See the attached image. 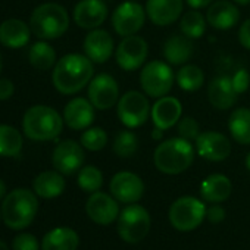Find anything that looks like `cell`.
I'll list each match as a JSON object with an SVG mask.
<instances>
[{"instance_id": "obj_38", "label": "cell", "mask_w": 250, "mask_h": 250, "mask_svg": "<svg viewBox=\"0 0 250 250\" xmlns=\"http://www.w3.org/2000/svg\"><path fill=\"white\" fill-rule=\"evenodd\" d=\"M12 247L14 250H40L39 240L28 232L18 234L12 241Z\"/></svg>"}, {"instance_id": "obj_34", "label": "cell", "mask_w": 250, "mask_h": 250, "mask_svg": "<svg viewBox=\"0 0 250 250\" xmlns=\"http://www.w3.org/2000/svg\"><path fill=\"white\" fill-rule=\"evenodd\" d=\"M139 150V139L133 131H121L113 140V152L119 158H131Z\"/></svg>"}, {"instance_id": "obj_21", "label": "cell", "mask_w": 250, "mask_h": 250, "mask_svg": "<svg viewBox=\"0 0 250 250\" xmlns=\"http://www.w3.org/2000/svg\"><path fill=\"white\" fill-rule=\"evenodd\" d=\"M84 53L94 63H104L113 53V39L104 30H93L84 40Z\"/></svg>"}, {"instance_id": "obj_47", "label": "cell", "mask_w": 250, "mask_h": 250, "mask_svg": "<svg viewBox=\"0 0 250 250\" xmlns=\"http://www.w3.org/2000/svg\"><path fill=\"white\" fill-rule=\"evenodd\" d=\"M0 250H9L8 244L5 241H2V240H0Z\"/></svg>"}, {"instance_id": "obj_4", "label": "cell", "mask_w": 250, "mask_h": 250, "mask_svg": "<svg viewBox=\"0 0 250 250\" xmlns=\"http://www.w3.org/2000/svg\"><path fill=\"white\" fill-rule=\"evenodd\" d=\"M24 133L36 142H47L56 139L63 128V119L50 106L37 104L30 107L24 115Z\"/></svg>"}, {"instance_id": "obj_49", "label": "cell", "mask_w": 250, "mask_h": 250, "mask_svg": "<svg viewBox=\"0 0 250 250\" xmlns=\"http://www.w3.org/2000/svg\"><path fill=\"white\" fill-rule=\"evenodd\" d=\"M2 68H3V58H2V53H0V72H2Z\"/></svg>"}, {"instance_id": "obj_39", "label": "cell", "mask_w": 250, "mask_h": 250, "mask_svg": "<svg viewBox=\"0 0 250 250\" xmlns=\"http://www.w3.org/2000/svg\"><path fill=\"white\" fill-rule=\"evenodd\" d=\"M231 81H232V85H234L235 91H237L238 94H241V93H244V91L249 88L250 75H249V72H247L246 69H238V71L234 74V77L231 78Z\"/></svg>"}, {"instance_id": "obj_45", "label": "cell", "mask_w": 250, "mask_h": 250, "mask_svg": "<svg viewBox=\"0 0 250 250\" xmlns=\"http://www.w3.org/2000/svg\"><path fill=\"white\" fill-rule=\"evenodd\" d=\"M5 194H6V186L2 180H0V199H3Z\"/></svg>"}, {"instance_id": "obj_28", "label": "cell", "mask_w": 250, "mask_h": 250, "mask_svg": "<svg viewBox=\"0 0 250 250\" xmlns=\"http://www.w3.org/2000/svg\"><path fill=\"white\" fill-rule=\"evenodd\" d=\"M34 191L37 196L43 199H55L61 196L65 190V180L61 172L44 171L34 180Z\"/></svg>"}, {"instance_id": "obj_40", "label": "cell", "mask_w": 250, "mask_h": 250, "mask_svg": "<svg viewBox=\"0 0 250 250\" xmlns=\"http://www.w3.org/2000/svg\"><path fill=\"white\" fill-rule=\"evenodd\" d=\"M206 218L213 222V224H218V222H222L224 218H225V210L222 206L219 205H213L212 208L206 209Z\"/></svg>"}, {"instance_id": "obj_30", "label": "cell", "mask_w": 250, "mask_h": 250, "mask_svg": "<svg viewBox=\"0 0 250 250\" xmlns=\"http://www.w3.org/2000/svg\"><path fill=\"white\" fill-rule=\"evenodd\" d=\"M22 150V137L11 125H0V156H18Z\"/></svg>"}, {"instance_id": "obj_13", "label": "cell", "mask_w": 250, "mask_h": 250, "mask_svg": "<svg viewBox=\"0 0 250 250\" xmlns=\"http://www.w3.org/2000/svg\"><path fill=\"white\" fill-rule=\"evenodd\" d=\"M110 193L121 203H136L145 193V184L137 174L121 171L110 180Z\"/></svg>"}, {"instance_id": "obj_48", "label": "cell", "mask_w": 250, "mask_h": 250, "mask_svg": "<svg viewBox=\"0 0 250 250\" xmlns=\"http://www.w3.org/2000/svg\"><path fill=\"white\" fill-rule=\"evenodd\" d=\"M246 168H247V169L250 171V153H249V155L246 156Z\"/></svg>"}, {"instance_id": "obj_42", "label": "cell", "mask_w": 250, "mask_h": 250, "mask_svg": "<svg viewBox=\"0 0 250 250\" xmlns=\"http://www.w3.org/2000/svg\"><path fill=\"white\" fill-rule=\"evenodd\" d=\"M14 94V84L11 80H0V100H8Z\"/></svg>"}, {"instance_id": "obj_36", "label": "cell", "mask_w": 250, "mask_h": 250, "mask_svg": "<svg viewBox=\"0 0 250 250\" xmlns=\"http://www.w3.org/2000/svg\"><path fill=\"white\" fill-rule=\"evenodd\" d=\"M106 143H107V134L100 127L88 128L81 136V146L85 147L87 150H91V152L102 150L106 146Z\"/></svg>"}, {"instance_id": "obj_3", "label": "cell", "mask_w": 250, "mask_h": 250, "mask_svg": "<svg viewBox=\"0 0 250 250\" xmlns=\"http://www.w3.org/2000/svg\"><path fill=\"white\" fill-rule=\"evenodd\" d=\"M39 210V200L28 188H17L11 191L2 205L3 222L12 229H24L34 221Z\"/></svg>"}, {"instance_id": "obj_11", "label": "cell", "mask_w": 250, "mask_h": 250, "mask_svg": "<svg viewBox=\"0 0 250 250\" xmlns=\"http://www.w3.org/2000/svg\"><path fill=\"white\" fill-rule=\"evenodd\" d=\"M149 53L147 43L140 36L124 37L116 47V63L124 71H136L143 66Z\"/></svg>"}, {"instance_id": "obj_26", "label": "cell", "mask_w": 250, "mask_h": 250, "mask_svg": "<svg viewBox=\"0 0 250 250\" xmlns=\"http://www.w3.org/2000/svg\"><path fill=\"white\" fill-rule=\"evenodd\" d=\"M80 244L78 234L68 227L50 229L42 243V250H77Z\"/></svg>"}, {"instance_id": "obj_15", "label": "cell", "mask_w": 250, "mask_h": 250, "mask_svg": "<svg viewBox=\"0 0 250 250\" xmlns=\"http://www.w3.org/2000/svg\"><path fill=\"white\" fill-rule=\"evenodd\" d=\"M85 212L93 222L109 225L119 216L118 200L106 193L94 191L85 203Z\"/></svg>"}, {"instance_id": "obj_25", "label": "cell", "mask_w": 250, "mask_h": 250, "mask_svg": "<svg viewBox=\"0 0 250 250\" xmlns=\"http://www.w3.org/2000/svg\"><path fill=\"white\" fill-rule=\"evenodd\" d=\"M30 42V27L20 20H8L0 25V43L11 49L24 47Z\"/></svg>"}, {"instance_id": "obj_7", "label": "cell", "mask_w": 250, "mask_h": 250, "mask_svg": "<svg viewBox=\"0 0 250 250\" xmlns=\"http://www.w3.org/2000/svg\"><path fill=\"white\" fill-rule=\"evenodd\" d=\"M206 218V206L202 200L184 196L177 199L169 208V221L178 231L187 232L196 229Z\"/></svg>"}, {"instance_id": "obj_32", "label": "cell", "mask_w": 250, "mask_h": 250, "mask_svg": "<svg viewBox=\"0 0 250 250\" xmlns=\"http://www.w3.org/2000/svg\"><path fill=\"white\" fill-rule=\"evenodd\" d=\"M55 61H56V53L50 44H47L44 42H39V43L33 44V47L30 50V63L34 68L46 71L53 66Z\"/></svg>"}, {"instance_id": "obj_10", "label": "cell", "mask_w": 250, "mask_h": 250, "mask_svg": "<svg viewBox=\"0 0 250 250\" xmlns=\"http://www.w3.org/2000/svg\"><path fill=\"white\" fill-rule=\"evenodd\" d=\"M146 9L137 2H124L121 3L113 15H112V25L116 34L122 37L134 36L139 33L146 21Z\"/></svg>"}, {"instance_id": "obj_19", "label": "cell", "mask_w": 250, "mask_h": 250, "mask_svg": "<svg viewBox=\"0 0 250 250\" xmlns=\"http://www.w3.org/2000/svg\"><path fill=\"white\" fill-rule=\"evenodd\" d=\"M183 12V0H147L146 14L158 27H167L178 21Z\"/></svg>"}, {"instance_id": "obj_43", "label": "cell", "mask_w": 250, "mask_h": 250, "mask_svg": "<svg viewBox=\"0 0 250 250\" xmlns=\"http://www.w3.org/2000/svg\"><path fill=\"white\" fill-rule=\"evenodd\" d=\"M188 3V6H191L193 9H202V8H206L209 6L213 0H186Z\"/></svg>"}, {"instance_id": "obj_24", "label": "cell", "mask_w": 250, "mask_h": 250, "mask_svg": "<svg viewBox=\"0 0 250 250\" xmlns=\"http://www.w3.org/2000/svg\"><path fill=\"white\" fill-rule=\"evenodd\" d=\"M232 186L228 177L222 174H212L206 177L200 184V194L206 202L221 203L231 194Z\"/></svg>"}, {"instance_id": "obj_35", "label": "cell", "mask_w": 250, "mask_h": 250, "mask_svg": "<svg viewBox=\"0 0 250 250\" xmlns=\"http://www.w3.org/2000/svg\"><path fill=\"white\" fill-rule=\"evenodd\" d=\"M102 184H103V175L99 168L90 165V167H84L80 169L78 186L81 190L87 193H94V191H99Z\"/></svg>"}, {"instance_id": "obj_6", "label": "cell", "mask_w": 250, "mask_h": 250, "mask_svg": "<svg viewBox=\"0 0 250 250\" xmlns=\"http://www.w3.org/2000/svg\"><path fill=\"white\" fill-rule=\"evenodd\" d=\"M150 215L140 205H130L118 216V234L131 244L140 243L150 231Z\"/></svg>"}, {"instance_id": "obj_29", "label": "cell", "mask_w": 250, "mask_h": 250, "mask_svg": "<svg viewBox=\"0 0 250 250\" xmlns=\"http://www.w3.org/2000/svg\"><path fill=\"white\" fill-rule=\"evenodd\" d=\"M228 128L232 139L240 145H250V109L238 107L228 119Z\"/></svg>"}, {"instance_id": "obj_31", "label": "cell", "mask_w": 250, "mask_h": 250, "mask_svg": "<svg viewBox=\"0 0 250 250\" xmlns=\"http://www.w3.org/2000/svg\"><path fill=\"white\" fill-rule=\"evenodd\" d=\"M180 30L191 40L200 39L206 31V20L199 11H188L180 21Z\"/></svg>"}, {"instance_id": "obj_22", "label": "cell", "mask_w": 250, "mask_h": 250, "mask_svg": "<svg viewBox=\"0 0 250 250\" xmlns=\"http://www.w3.org/2000/svg\"><path fill=\"white\" fill-rule=\"evenodd\" d=\"M237 91L232 85L231 78L228 77H216L209 83L208 87V99L210 104L219 110H227L234 106L237 102Z\"/></svg>"}, {"instance_id": "obj_33", "label": "cell", "mask_w": 250, "mask_h": 250, "mask_svg": "<svg viewBox=\"0 0 250 250\" xmlns=\"http://www.w3.org/2000/svg\"><path fill=\"white\" fill-rule=\"evenodd\" d=\"M177 83L184 91H196L203 85L205 74L196 65H184L177 74Z\"/></svg>"}, {"instance_id": "obj_23", "label": "cell", "mask_w": 250, "mask_h": 250, "mask_svg": "<svg viewBox=\"0 0 250 250\" xmlns=\"http://www.w3.org/2000/svg\"><path fill=\"white\" fill-rule=\"evenodd\" d=\"M206 20L213 28L225 31L231 30L238 22L240 12L234 3L227 2V0H219V2H215L209 6L206 12Z\"/></svg>"}, {"instance_id": "obj_37", "label": "cell", "mask_w": 250, "mask_h": 250, "mask_svg": "<svg viewBox=\"0 0 250 250\" xmlns=\"http://www.w3.org/2000/svg\"><path fill=\"white\" fill-rule=\"evenodd\" d=\"M178 133H180V137L186 139V140H196L200 134L199 131V124L194 118H183L180 119L178 122Z\"/></svg>"}, {"instance_id": "obj_27", "label": "cell", "mask_w": 250, "mask_h": 250, "mask_svg": "<svg viewBox=\"0 0 250 250\" xmlns=\"http://www.w3.org/2000/svg\"><path fill=\"white\" fill-rule=\"evenodd\" d=\"M164 56L171 65H183L193 56L191 39L183 36H172L164 46Z\"/></svg>"}, {"instance_id": "obj_18", "label": "cell", "mask_w": 250, "mask_h": 250, "mask_svg": "<svg viewBox=\"0 0 250 250\" xmlns=\"http://www.w3.org/2000/svg\"><path fill=\"white\" fill-rule=\"evenodd\" d=\"M181 113H183L181 102L178 99L169 97V96L159 97L150 110L153 125L156 128H161L164 131L172 128L175 124H178Z\"/></svg>"}, {"instance_id": "obj_44", "label": "cell", "mask_w": 250, "mask_h": 250, "mask_svg": "<svg viewBox=\"0 0 250 250\" xmlns=\"http://www.w3.org/2000/svg\"><path fill=\"white\" fill-rule=\"evenodd\" d=\"M164 137V130H161V128H156L155 127V130H153V133H152V139H155V140H161Z\"/></svg>"}, {"instance_id": "obj_1", "label": "cell", "mask_w": 250, "mask_h": 250, "mask_svg": "<svg viewBox=\"0 0 250 250\" xmlns=\"http://www.w3.org/2000/svg\"><path fill=\"white\" fill-rule=\"evenodd\" d=\"M93 62L78 53L63 56L55 66L52 80L53 85L62 94H74L83 90L93 80Z\"/></svg>"}, {"instance_id": "obj_20", "label": "cell", "mask_w": 250, "mask_h": 250, "mask_svg": "<svg viewBox=\"0 0 250 250\" xmlns=\"http://www.w3.org/2000/svg\"><path fill=\"white\" fill-rule=\"evenodd\" d=\"M63 121L72 130H85L94 121V106L84 97L72 99L63 110Z\"/></svg>"}, {"instance_id": "obj_8", "label": "cell", "mask_w": 250, "mask_h": 250, "mask_svg": "<svg viewBox=\"0 0 250 250\" xmlns=\"http://www.w3.org/2000/svg\"><path fill=\"white\" fill-rule=\"evenodd\" d=\"M174 78V71L168 63L162 61H152L145 65L140 72V85L147 96L159 99L169 93Z\"/></svg>"}, {"instance_id": "obj_2", "label": "cell", "mask_w": 250, "mask_h": 250, "mask_svg": "<svg viewBox=\"0 0 250 250\" xmlns=\"http://www.w3.org/2000/svg\"><path fill=\"white\" fill-rule=\"evenodd\" d=\"M155 167L168 175H177L188 169L194 161V149L183 137L169 139L161 143L153 155Z\"/></svg>"}, {"instance_id": "obj_5", "label": "cell", "mask_w": 250, "mask_h": 250, "mask_svg": "<svg viewBox=\"0 0 250 250\" xmlns=\"http://www.w3.org/2000/svg\"><path fill=\"white\" fill-rule=\"evenodd\" d=\"M31 31L43 40H53L63 36L69 27V17L63 6L44 3L34 9L30 20Z\"/></svg>"}, {"instance_id": "obj_41", "label": "cell", "mask_w": 250, "mask_h": 250, "mask_svg": "<svg viewBox=\"0 0 250 250\" xmlns=\"http://www.w3.org/2000/svg\"><path fill=\"white\" fill-rule=\"evenodd\" d=\"M238 40H240V44L250 50V18L247 21H244V24L240 27L238 30Z\"/></svg>"}, {"instance_id": "obj_9", "label": "cell", "mask_w": 250, "mask_h": 250, "mask_svg": "<svg viewBox=\"0 0 250 250\" xmlns=\"http://www.w3.org/2000/svg\"><path fill=\"white\" fill-rule=\"evenodd\" d=\"M150 104L147 97L140 91H127L124 96H121L118 102V118L121 122L128 128H137L140 125L146 124L149 115H150Z\"/></svg>"}, {"instance_id": "obj_12", "label": "cell", "mask_w": 250, "mask_h": 250, "mask_svg": "<svg viewBox=\"0 0 250 250\" xmlns=\"http://www.w3.org/2000/svg\"><path fill=\"white\" fill-rule=\"evenodd\" d=\"M88 99L99 110L113 107L119 99V87L116 80L109 74H99L90 81Z\"/></svg>"}, {"instance_id": "obj_14", "label": "cell", "mask_w": 250, "mask_h": 250, "mask_svg": "<svg viewBox=\"0 0 250 250\" xmlns=\"http://www.w3.org/2000/svg\"><path fill=\"white\" fill-rule=\"evenodd\" d=\"M84 150L83 147L74 140H63L58 143L53 150L52 162L58 172L71 175L77 172L84 164Z\"/></svg>"}, {"instance_id": "obj_46", "label": "cell", "mask_w": 250, "mask_h": 250, "mask_svg": "<svg viewBox=\"0 0 250 250\" xmlns=\"http://www.w3.org/2000/svg\"><path fill=\"white\" fill-rule=\"evenodd\" d=\"M232 2H235L237 5H243V6H246V5H249V3H250V0H232Z\"/></svg>"}, {"instance_id": "obj_17", "label": "cell", "mask_w": 250, "mask_h": 250, "mask_svg": "<svg viewBox=\"0 0 250 250\" xmlns=\"http://www.w3.org/2000/svg\"><path fill=\"white\" fill-rule=\"evenodd\" d=\"M107 18L104 0H80L74 9V21L80 28L96 30Z\"/></svg>"}, {"instance_id": "obj_16", "label": "cell", "mask_w": 250, "mask_h": 250, "mask_svg": "<svg viewBox=\"0 0 250 250\" xmlns=\"http://www.w3.org/2000/svg\"><path fill=\"white\" fill-rule=\"evenodd\" d=\"M196 149L203 159L212 162H221L229 156L231 143L221 133L205 131L200 133L199 137L196 139Z\"/></svg>"}]
</instances>
